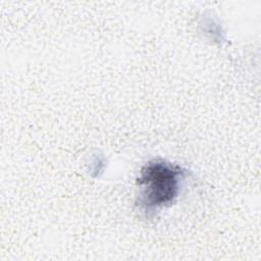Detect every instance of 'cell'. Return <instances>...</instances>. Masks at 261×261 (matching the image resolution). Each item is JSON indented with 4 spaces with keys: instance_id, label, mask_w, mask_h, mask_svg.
Instances as JSON below:
<instances>
[{
    "instance_id": "1",
    "label": "cell",
    "mask_w": 261,
    "mask_h": 261,
    "mask_svg": "<svg viewBox=\"0 0 261 261\" xmlns=\"http://www.w3.org/2000/svg\"><path fill=\"white\" fill-rule=\"evenodd\" d=\"M186 170L171 162L154 159L146 163L137 179V205L145 213L157 212L174 203L179 195Z\"/></svg>"
}]
</instances>
